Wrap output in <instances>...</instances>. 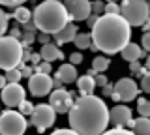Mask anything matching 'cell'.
Here are the masks:
<instances>
[{
    "mask_svg": "<svg viewBox=\"0 0 150 135\" xmlns=\"http://www.w3.org/2000/svg\"><path fill=\"white\" fill-rule=\"evenodd\" d=\"M69 128L79 135H101L109 126V109L98 96H81L68 111Z\"/></svg>",
    "mask_w": 150,
    "mask_h": 135,
    "instance_id": "1",
    "label": "cell"
},
{
    "mask_svg": "<svg viewBox=\"0 0 150 135\" xmlns=\"http://www.w3.org/2000/svg\"><path fill=\"white\" fill-rule=\"evenodd\" d=\"M131 38V26L128 21L120 15L103 13L98 17L96 25L92 26V43L98 47V51L105 53L107 57L120 53Z\"/></svg>",
    "mask_w": 150,
    "mask_h": 135,
    "instance_id": "2",
    "label": "cell"
},
{
    "mask_svg": "<svg viewBox=\"0 0 150 135\" xmlns=\"http://www.w3.org/2000/svg\"><path fill=\"white\" fill-rule=\"evenodd\" d=\"M32 21H34L36 28L40 32L53 36L69 23V15L60 0H43L34 8Z\"/></svg>",
    "mask_w": 150,
    "mask_h": 135,
    "instance_id": "3",
    "label": "cell"
},
{
    "mask_svg": "<svg viewBox=\"0 0 150 135\" xmlns=\"http://www.w3.org/2000/svg\"><path fill=\"white\" fill-rule=\"evenodd\" d=\"M23 62V43L13 36H0V69L17 68Z\"/></svg>",
    "mask_w": 150,
    "mask_h": 135,
    "instance_id": "4",
    "label": "cell"
},
{
    "mask_svg": "<svg viewBox=\"0 0 150 135\" xmlns=\"http://www.w3.org/2000/svg\"><path fill=\"white\" fill-rule=\"evenodd\" d=\"M120 15L128 21L129 26H143L150 17V6L146 0H122Z\"/></svg>",
    "mask_w": 150,
    "mask_h": 135,
    "instance_id": "5",
    "label": "cell"
},
{
    "mask_svg": "<svg viewBox=\"0 0 150 135\" xmlns=\"http://www.w3.org/2000/svg\"><path fill=\"white\" fill-rule=\"evenodd\" d=\"M26 118L19 111L8 109L0 113V135H25Z\"/></svg>",
    "mask_w": 150,
    "mask_h": 135,
    "instance_id": "6",
    "label": "cell"
},
{
    "mask_svg": "<svg viewBox=\"0 0 150 135\" xmlns=\"http://www.w3.org/2000/svg\"><path fill=\"white\" fill-rule=\"evenodd\" d=\"M54 120H56V111L49 103L34 105V111L30 115V122L32 126H36V129L40 133H43L47 128H51L54 124Z\"/></svg>",
    "mask_w": 150,
    "mask_h": 135,
    "instance_id": "7",
    "label": "cell"
},
{
    "mask_svg": "<svg viewBox=\"0 0 150 135\" xmlns=\"http://www.w3.org/2000/svg\"><path fill=\"white\" fill-rule=\"evenodd\" d=\"M139 94V86L131 77H122L112 86V100L115 101H133Z\"/></svg>",
    "mask_w": 150,
    "mask_h": 135,
    "instance_id": "8",
    "label": "cell"
},
{
    "mask_svg": "<svg viewBox=\"0 0 150 135\" xmlns=\"http://www.w3.org/2000/svg\"><path fill=\"white\" fill-rule=\"evenodd\" d=\"M28 90H30L32 96L51 94V90H53V79H51L49 73H38V71H34L30 77H28Z\"/></svg>",
    "mask_w": 150,
    "mask_h": 135,
    "instance_id": "9",
    "label": "cell"
},
{
    "mask_svg": "<svg viewBox=\"0 0 150 135\" xmlns=\"http://www.w3.org/2000/svg\"><path fill=\"white\" fill-rule=\"evenodd\" d=\"M64 6L71 21H86L92 13L90 0H64Z\"/></svg>",
    "mask_w": 150,
    "mask_h": 135,
    "instance_id": "10",
    "label": "cell"
},
{
    "mask_svg": "<svg viewBox=\"0 0 150 135\" xmlns=\"http://www.w3.org/2000/svg\"><path fill=\"white\" fill-rule=\"evenodd\" d=\"M73 94L64 88H56V90L51 92V98H49V105L56 111V115H64L71 109L73 105Z\"/></svg>",
    "mask_w": 150,
    "mask_h": 135,
    "instance_id": "11",
    "label": "cell"
},
{
    "mask_svg": "<svg viewBox=\"0 0 150 135\" xmlns=\"http://www.w3.org/2000/svg\"><path fill=\"white\" fill-rule=\"evenodd\" d=\"M23 100H26L25 98V88L19 85V83H8V85L2 88V101H4V105L9 107V109L19 107Z\"/></svg>",
    "mask_w": 150,
    "mask_h": 135,
    "instance_id": "12",
    "label": "cell"
},
{
    "mask_svg": "<svg viewBox=\"0 0 150 135\" xmlns=\"http://www.w3.org/2000/svg\"><path fill=\"white\" fill-rule=\"evenodd\" d=\"M109 122L112 126H128L131 122V109L128 105H115L112 109H109Z\"/></svg>",
    "mask_w": 150,
    "mask_h": 135,
    "instance_id": "13",
    "label": "cell"
},
{
    "mask_svg": "<svg viewBox=\"0 0 150 135\" xmlns=\"http://www.w3.org/2000/svg\"><path fill=\"white\" fill-rule=\"evenodd\" d=\"M75 36H77V25H75V23H68L62 30H58L56 34H53V38H54L56 45H64V43L73 41Z\"/></svg>",
    "mask_w": 150,
    "mask_h": 135,
    "instance_id": "14",
    "label": "cell"
},
{
    "mask_svg": "<svg viewBox=\"0 0 150 135\" xmlns=\"http://www.w3.org/2000/svg\"><path fill=\"white\" fill-rule=\"evenodd\" d=\"M40 54H41V60H45V62H54V60H62L64 58V53L58 49V45L51 43V41L41 45Z\"/></svg>",
    "mask_w": 150,
    "mask_h": 135,
    "instance_id": "15",
    "label": "cell"
},
{
    "mask_svg": "<svg viewBox=\"0 0 150 135\" xmlns=\"http://www.w3.org/2000/svg\"><path fill=\"white\" fill-rule=\"evenodd\" d=\"M56 77H58L64 85L75 83V79H77V68H75V64H71V62L62 64V66L58 68V71H56Z\"/></svg>",
    "mask_w": 150,
    "mask_h": 135,
    "instance_id": "16",
    "label": "cell"
},
{
    "mask_svg": "<svg viewBox=\"0 0 150 135\" xmlns=\"http://www.w3.org/2000/svg\"><path fill=\"white\" fill-rule=\"evenodd\" d=\"M77 88L81 92V96H90L94 94V88H96V81H94V75L86 73L83 77H77Z\"/></svg>",
    "mask_w": 150,
    "mask_h": 135,
    "instance_id": "17",
    "label": "cell"
},
{
    "mask_svg": "<svg viewBox=\"0 0 150 135\" xmlns=\"http://www.w3.org/2000/svg\"><path fill=\"white\" fill-rule=\"evenodd\" d=\"M120 53H122V58H124L126 62H135V60H139V58L144 54V53H143V49H141L137 43H131V41L120 51Z\"/></svg>",
    "mask_w": 150,
    "mask_h": 135,
    "instance_id": "18",
    "label": "cell"
},
{
    "mask_svg": "<svg viewBox=\"0 0 150 135\" xmlns=\"http://www.w3.org/2000/svg\"><path fill=\"white\" fill-rule=\"evenodd\" d=\"M131 131L135 135H150V118L148 116H141V118L133 120Z\"/></svg>",
    "mask_w": 150,
    "mask_h": 135,
    "instance_id": "19",
    "label": "cell"
},
{
    "mask_svg": "<svg viewBox=\"0 0 150 135\" xmlns=\"http://www.w3.org/2000/svg\"><path fill=\"white\" fill-rule=\"evenodd\" d=\"M111 66V58L109 57H96L92 60V69H94V73H105L107 71V68Z\"/></svg>",
    "mask_w": 150,
    "mask_h": 135,
    "instance_id": "20",
    "label": "cell"
},
{
    "mask_svg": "<svg viewBox=\"0 0 150 135\" xmlns=\"http://www.w3.org/2000/svg\"><path fill=\"white\" fill-rule=\"evenodd\" d=\"M13 19H15L17 23H21V25H25V23H28L32 19V13H30V10L28 8H25V6H17L15 10H13Z\"/></svg>",
    "mask_w": 150,
    "mask_h": 135,
    "instance_id": "21",
    "label": "cell"
},
{
    "mask_svg": "<svg viewBox=\"0 0 150 135\" xmlns=\"http://www.w3.org/2000/svg\"><path fill=\"white\" fill-rule=\"evenodd\" d=\"M75 47L77 49H88L92 45V34H86V32H81V34H79L77 32V36H75Z\"/></svg>",
    "mask_w": 150,
    "mask_h": 135,
    "instance_id": "22",
    "label": "cell"
},
{
    "mask_svg": "<svg viewBox=\"0 0 150 135\" xmlns=\"http://www.w3.org/2000/svg\"><path fill=\"white\" fill-rule=\"evenodd\" d=\"M137 113L141 116H148L150 118V100H146V98H137Z\"/></svg>",
    "mask_w": 150,
    "mask_h": 135,
    "instance_id": "23",
    "label": "cell"
},
{
    "mask_svg": "<svg viewBox=\"0 0 150 135\" xmlns=\"http://www.w3.org/2000/svg\"><path fill=\"white\" fill-rule=\"evenodd\" d=\"M6 81L8 83H19L23 79V75H21V69L19 68H11V69H6Z\"/></svg>",
    "mask_w": 150,
    "mask_h": 135,
    "instance_id": "24",
    "label": "cell"
},
{
    "mask_svg": "<svg viewBox=\"0 0 150 135\" xmlns=\"http://www.w3.org/2000/svg\"><path fill=\"white\" fill-rule=\"evenodd\" d=\"M101 135H135V133L131 131V129H124V128H118V126H116V128H112V129H105Z\"/></svg>",
    "mask_w": 150,
    "mask_h": 135,
    "instance_id": "25",
    "label": "cell"
},
{
    "mask_svg": "<svg viewBox=\"0 0 150 135\" xmlns=\"http://www.w3.org/2000/svg\"><path fill=\"white\" fill-rule=\"evenodd\" d=\"M32 111H34V105H32L28 100H23V101H21V105H19V113L25 115V116H30V115H32Z\"/></svg>",
    "mask_w": 150,
    "mask_h": 135,
    "instance_id": "26",
    "label": "cell"
},
{
    "mask_svg": "<svg viewBox=\"0 0 150 135\" xmlns=\"http://www.w3.org/2000/svg\"><path fill=\"white\" fill-rule=\"evenodd\" d=\"M8 21H9V15L2 10V8H0V36L6 34V30H8Z\"/></svg>",
    "mask_w": 150,
    "mask_h": 135,
    "instance_id": "27",
    "label": "cell"
},
{
    "mask_svg": "<svg viewBox=\"0 0 150 135\" xmlns=\"http://www.w3.org/2000/svg\"><path fill=\"white\" fill-rule=\"evenodd\" d=\"M51 69H53L51 62H45V60H41L40 64L34 66V71H38V73H51Z\"/></svg>",
    "mask_w": 150,
    "mask_h": 135,
    "instance_id": "28",
    "label": "cell"
},
{
    "mask_svg": "<svg viewBox=\"0 0 150 135\" xmlns=\"http://www.w3.org/2000/svg\"><path fill=\"white\" fill-rule=\"evenodd\" d=\"M21 38H23L21 43H23V47H25V45H32L36 41V34H34V32H23Z\"/></svg>",
    "mask_w": 150,
    "mask_h": 135,
    "instance_id": "29",
    "label": "cell"
},
{
    "mask_svg": "<svg viewBox=\"0 0 150 135\" xmlns=\"http://www.w3.org/2000/svg\"><path fill=\"white\" fill-rule=\"evenodd\" d=\"M141 90L150 94V69L143 75V79H141Z\"/></svg>",
    "mask_w": 150,
    "mask_h": 135,
    "instance_id": "30",
    "label": "cell"
},
{
    "mask_svg": "<svg viewBox=\"0 0 150 135\" xmlns=\"http://www.w3.org/2000/svg\"><path fill=\"white\" fill-rule=\"evenodd\" d=\"M92 13L103 15V13H105V2H103V0H96V2L92 4Z\"/></svg>",
    "mask_w": 150,
    "mask_h": 135,
    "instance_id": "31",
    "label": "cell"
},
{
    "mask_svg": "<svg viewBox=\"0 0 150 135\" xmlns=\"http://www.w3.org/2000/svg\"><path fill=\"white\" fill-rule=\"evenodd\" d=\"M17 68H19V69H21V75H23V77H26V79H28V77H30V75H32V73H34V66H26V64H25V62H21V64H19V66H17Z\"/></svg>",
    "mask_w": 150,
    "mask_h": 135,
    "instance_id": "32",
    "label": "cell"
},
{
    "mask_svg": "<svg viewBox=\"0 0 150 135\" xmlns=\"http://www.w3.org/2000/svg\"><path fill=\"white\" fill-rule=\"evenodd\" d=\"M105 13H112V15H118L120 13V6L116 2H107L105 4Z\"/></svg>",
    "mask_w": 150,
    "mask_h": 135,
    "instance_id": "33",
    "label": "cell"
},
{
    "mask_svg": "<svg viewBox=\"0 0 150 135\" xmlns=\"http://www.w3.org/2000/svg\"><path fill=\"white\" fill-rule=\"evenodd\" d=\"M94 81H96V86H105L107 83V77H105V73H94Z\"/></svg>",
    "mask_w": 150,
    "mask_h": 135,
    "instance_id": "34",
    "label": "cell"
},
{
    "mask_svg": "<svg viewBox=\"0 0 150 135\" xmlns=\"http://www.w3.org/2000/svg\"><path fill=\"white\" fill-rule=\"evenodd\" d=\"M26 0H0V6H13V8H17V6H23Z\"/></svg>",
    "mask_w": 150,
    "mask_h": 135,
    "instance_id": "35",
    "label": "cell"
},
{
    "mask_svg": "<svg viewBox=\"0 0 150 135\" xmlns=\"http://www.w3.org/2000/svg\"><path fill=\"white\" fill-rule=\"evenodd\" d=\"M36 41H40L41 45H43V43H49V41H51V34H45V32H40V34L36 36Z\"/></svg>",
    "mask_w": 150,
    "mask_h": 135,
    "instance_id": "36",
    "label": "cell"
},
{
    "mask_svg": "<svg viewBox=\"0 0 150 135\" xmlns=\"http://www.w3.org/2000/svg\"><path fill=\"white\" fill-rule=\"evenodd\" d=\"M129 71H131V73H143V66L139 64V60L129 62Z\"/></svg>",
    "mask_w": 150,
    "mask_h": 135,
    "instance_id": "37",
    "label": "cell"
},
{
    "mask_svg": "<svg viewBox=\"0 0 150 135\" xmlns=\"http://www.w3.org/2000/svg\"><path fill=\"white\" fill-rule=\"evenodd\" d=\"M143 49L150 53V32H144L143 34Z\"/></svg>",
    "mask_w": 150,
    "mask_h": 135,
    "instance_id": "38",
    "label": "cell"
},
{
    "mask_svg": "<svg viewBox=\"0 0 150 135\" xmlns=\"http://www.w3.org/2000/svg\"><path fill=\"white\" fill-rule=\"evenodd\" d=\"M51 135H79V133L69 128V129H56V131H53Z\"/></svg>",
    "mask_w": 150,
    "mask_h": 135,
    "instance_id": "39",
    "label": "cell"
},
{
    "mask_svg": "<svg viewBox=\"0 0 150 135\" xmlns=\"http://www.w3.org/2000/svg\"><path fill=\"white\" fill-rule=\"evenodd\" d=\"M69 62L75 64V66H77V64H81V62H83V54H81V53H71V57H69Z\"/></svg>",
    "mask_w": 150,
    "mask_h": 135,
    "instance_id": "40",
    "label": "cell"
},
{
    "mask_svg": "<svg viewBox=\"0 0 150 135\" xmlns=\"http://www.w3.org/2000/svg\"><path fill=\"white\" fill-rule=\"evenodd\" d=\"M41 62V54L40 53H32L30 54V64L32 66H36V64H40Z\"/></svg>",
    "mask_w": 150,
    "mask_h": 135,
    "instance_id": "41",
    "label": "cell"
},
{
    "mask_svg": "<svg viewBox=\"0 0 150 135\" xmlns=\"http://www.w3.org/2000/svg\"><path fill=\"white\" fill-rule=\"evenodd\" d=\"M103 88V98H111L112 96V86L109 85V83H107L105 86H101Z\"/></svg>",
    "mask_w": 150,
    "mask_h": 135,
    "instance_id": "42",
    "label": "cell"
},
{
    "mask_svg": "<svg viewBox=\"0 0 150 135\" xmlns=\"http://www.w3.org/2000/svg\"><path fill=\"white\" fill-rule=\"evenodd\" d=\"M98 17H100V15H96V13H90V17H88V19H86V25H88V26H90V28H92V26H94V25H96V21H98Z\"/></svg>",
    "mask_w": 150,
    "mask_h": 135,
    "instance_id": "43",
    "label": "cell"
},
{
    "mask_svg": "<svg viewBox=\"0 0 150 135\" xmlns=\"http://www.w3.org/2000/svg\"><path fill=\"white\" fill-rule=\"evenodd\" d=\"M23 26H25V32H36V25H34V21H28V23H25V25H23Z\"/></svg>",
    "mask_w": 150,
    "mask_h": 135,
    "instance_id": "44",
    "label": "cell"
},
{
    "mask_svg": "<svg viewBox=\"0 0 150 135\" xmlns=\"http://www.w3.org/2000/svg\"><path fill=\"white\" fill-rule=\"evenodd\" d=\"M30 54H32V51H25V49H23V62L30 60Z\"/></svg>",
    "mask_w": 150,
    "mask_h": 135,
    "instance_id": "45",
    "label": "cell"
},
{
    "mask_svg": "<svg viewBox=\"0 0 150 135\" xmlns=\"http://www.w3.org/2000/svg\"><path fill=\"white\" fill-rule=\"evenodd\" d=\"M143 30H144V32H150V17H148L146 21H144V25H143Z\"/></svg>",
    "mask_w": 150,
    "mask_h": 135,
    "instance_id": "46",
    "label": "cell"
},
{
    "mask_svg": "<svg viewBox=\"0 0 150 135\" xmlns=\"http://www.w3.org/2000/svg\"><path fill=\"white\" fill-rule=\"evenodd\" d=\"M8 85V81H6V77H4V75H0V90H2V88L4 86H6Z\"/></svg>",
    "mask_w": 150,
    "mask_h": 135,
    "instance_id": "47",
    "label": "cell"
},
{
    "mask_svg": "<svg viewBox=\"0 0 150 135\" xmlns=\"http://www.w3.org/2000/svg\"><path fill=\"white\" fill-rule=\"evenodd\" d=\"M11 36H13V38H17V40H19V38H21V32H19L17 28H13V30H11Z\"/></svg>",
    "mask_w": 150,
    "mask_h": 135,
    "instance_id": "48",
    "label": "cell"
},
{
    "mask_svg": "<svg viewBox=\"0 0 150 135\" xmlns=\"http://www.w3.org/2000/svg\"><path fill=\"white\" fill-rule=\"evenodd\" d=\"M146 68L150 69V54H148V58H146Z\"/></svg>",
    "mask_w": 150,
    "mask_h": 135,
    "instance_id": "49",
    "label": "cell"
},
{
    "mask_svg": "<svg viewBox=\"0 0 150 135\" xmlns=\"http://www.w3.org/2000/svg\"><path fill=\"white\" fill-rule=\"evenodd\" d=\"M107 2H118V0H107Z\"/></svg>",
    "mask_w": 150,
    "mask_h": 135,
    "instance_id": "50",
    "label": "cell"
},
{
    "mask_svg": "<svg viewBox=\"0 0 150 135\" xmlns=\"http://www.w3.org/2000/svg\"><path fill=\"white\" fill-rule=\"evenodd\" d=\"M148 6H150V0H148Z\"/></svg>",
    "mask_w": 150,
    "mask_h": 135,
    "instance_id": "51",
    "label": "cell"
},
{
    "mask_svg": "<svg viewBox=\"0 0 150 135\" xmlns=\"http://www.w3.org/2000/svg\"><path fill=\"white\" fill-rule=\"evenodd\" d=\"M0 113H2V111H0Z\"/></svg>",
    "mask_w": 150,
    "mask_h": 135,
    "instance_id": "52",
    "label": "cell"
}]
</instances>
